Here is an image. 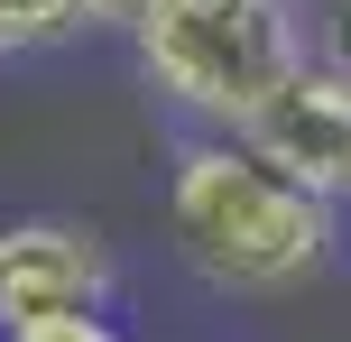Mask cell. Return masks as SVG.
I'll list each match as a JSON object with an SVG mask.
<instances>
[{
  "instance_id": "obj_1",
  "label": "cell",
  "mask_w": 351,
  "mask_h": 342,
  "mask_svg": "<svg viewBox=\"0 0 351 342\" xmlns=\"http://www.w3.org/2000/svg\"><path fill=\"white\" fill-rule=\"evenodd\" d=\"M342 204L287 176L241 130H185L167 158V250L222 306L296 296L342 259Z\"/></svg>"
},
{
  "instance_id": "obj_2",
  "label": "cell",
  "mask_w": 351,
  "mask_h": 342,
  "mask_svg": "<svg viewBox=\"0 0 351 342\" xmlns=\"http://www.w3.org/2000/svg\"><path fill=\"white\" fill-rule=\"evenodd\" d=\"M139 84L176 130H250L259 102L315 56L305 0H148L121 28Z\"/></svg>"
},
{
  "instance_id": "obj_3",
  "label": "cell",
  "mask_w": 351,
  "mask_h": 342,
  "mask_svg": "<svg viewBox=\"0 0 351 342\" xmlns=\"http://www.w3.org/2000/svg\"><path fill=\"white\" fill-rule=\"evenodd\" d=\"M121 259L74 213H19L0 222V333L65 324V315H111Z\"/></svg>"
},
{
  "instance_id": "obj_4",
  "label": "cell",
  "mask_w": 351,
  "mask_h": 342,
  "mask_svg": "<svg viewBox=\"0 0 351 342\" xmlns=\"http://www.w3.org/2000/svg\"><path fill=\"white\" fill-rule=\"evenodd\" d=\"M259 158H278L287 176H305L315 195H351V74L324 65V56H305L296 74H287L278 93L259 102V121L241 130Z\"/></svg>"
},
{
  "instance_id": "obj_5",
  "label": "cell",
  "mask_w": 351,
  "mask_h": 342,
  "mask_svg": "<svg viewBox=\"0 0 351 342\" xmlns=\"http://www.w3.org/2000/svg\"><path fill=\"white\" fill-rule=\"evenodd\" d=\"M84 37H121V0H0V65L65 56Z\"/></svg>"
},
{
  "instance_id": "obj_6",
  "label": "cell",
  "mask_w": 351,
  "mask_h": 342,
  "mask_svg": "<svg viewBox=\"0 0 351 342\" xmlns=\"http://www.w3.org/2000/svg\"><path fill=\"white\" fill-rule=\"evenodd\" d=\"M0 342H130L111 315H65V324H28V333H0Z\"/></svg>"
},
{
  "instance_id": "obj_7",
  "label": "cell",
  "mask_w": 351,
  "mask_h": 342,
  "mask_svg": "<svg viewBox=\"0 0 351 342\" xmlns=\"http://www.w3.org/2000/svg\"><path fill=\"white\" fill-rule=\"evenodd\" d=\"M315 56L351 74V0H315Z\"/></svg>"
},
{
  "instance_id": "obj_8",
  "label": "cell",
  "mask_w": 351,
  "mask_h": 342,
  "mask_svg": "<svg viewBox=\"0 0 351 342\" xmlns=\"http://www.w3.org/2000/svg\"><path fill=\"white\" fill-rule=\"evenodd\" d=\"M342 222H351V195H342Z\"/></svg>"
}]
</instances>
